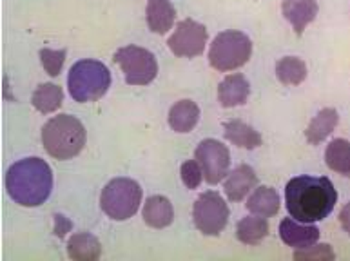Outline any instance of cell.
Returning a JSON list of instances; mask_svg holds the SVG:
<instances>
[{"instance_id":"6da1fadb","label":"cell","mask_w":350,"mask_h":261,"mask_svg":"<svg viewBox=\"0 0 350 261\" xmlns=\"http://www.w3.org/2000/svg\"><path fill=\"white\" fill-rule=\"evenodd\" d=\"M285 204L291 218L316 223L334 210L338 191L327 176H296L285 187Z\"/></svg>"},{"instance_id":"7a4b0ae2","label":"cell","mask_w":350,"mask_h":261,"mask_svg":"<svg viewBox=\"0 0 350 261\" xmlns=\"http://www.w3.org/2000/svg\"><path fill=\"white\" fill-rule=\"evenodd\" d=\"M5 191L10 198L22 207L46 204L53 191V171L49 163L38 156L18 160L8 169Z\"/></svg>"},{"instance_id":"3957f363","label":"cell","mask_w":350,"mask_h":261,"mask_svg":"<svg viewBox=\"0 0 350 261\" xmlns=\"http://www.w3.org/2000/svg\"><path fill=\"white\" fill-rule=\"evenodd\" d=\"M42 143L53 158L71 160L84 149L85 127L71 115L53 116L42 127Z\"/></svg>"},{"instance_id":"277c9868","label":"cell","mask_w":350,"mask_h":261,"mask_svg":"<svg viewBox=\"0 0 350 261\" xmlns=\"http://www.w3.org/2000/svg\"><path fill=\"white\" fill-rule=\"evenodd\" d=\"M68 87L75 102L80 104L96 102L111 87L109 69L98 60H91V58L80 60L69 69Z\"/></svg>"},{"instance_id":"5b68a950","label":"cell","mask_w":350,"mask_h":261,"mask_svg":"<svg viewBox=\"0 0 350 261\" xmlns=\"http://www.w3.org/2000/svg\"><path fill=\"white\" fill-rule=\"evenodd\" d=\"M142 189L131 178H115L102 191L100 207L115 221H126L138 212Z\"/></svg>"},{"instance_id":"8992f818","label":"cell","mask_w":350,"mask_h":261,"mask_svg":"<svg viewBox=\"0 0 350 261\" xmlns=\"http://www.w3.org/2000/svg\"><path fill=\"white\" fill-rule=\"evenodd\" d=\"M252 55V42L245 33L221 31L211 44L209 62L216 71H234L249 62Z\"/></svg>"},{"instance_id":"52a82bcc","label":"cell","mask_w":350,"mask_h":261,"mask_svg":"<svg viewBox=\"0 0 350 261\" xmlns=\"http://www.w3.org/2000/svg\"><path fill=\"white\" fill-rule=\"evenodd\" d=\"M115 64L122 68L129 85H147L157 79L158 62L151 51L138 46L120 47L115 53Z\"/></svg>"},{"instance_id":"ba28073f","label":"cell","mask_w":350,"mask_h":261,"mask_svg":"<svg viewBox=\"0 0 350 261\" xmlns=\"http://www.w3.org/2000/svg\"><path fill=\"white\" fill-rule=\"evenodd\" d=\"M194 225L205 236H218L229 221V207L215 191L200 194L193 209Z\"/></svg>"},{"instance_id":"9c48e42d","label":"cell","mask_w":350,"mask_h":261,"mask_svg":"<svg viewBox=\"0 0 350 261\" xmlns=\"http://www.w3.org/2000/svg\"><path fill=\"white\" fill-rule=\"evenodd\" d=\"M194 158L202 165L204 180L211 185H216L229 174V149L221 141L215 140V138H207V140L200 141V146L196 147V152H194Z\"/></svg>"},{"instance_id":"30bf717a","label":"cell","mask_w":350,"mask_h":261,"mask_svg":"<svg viewBox=\"0 0 350 261\" xmlns=\"http://www.w3.org/2000/svg\"><path fill=\"white\" fill-rule=\"evenodd\" d=\"M207 44V29L200 22L185 18L176 26L174 33L169 37L167 46L176 57H198L205 51Z\"/></svg>"},{"instance_id":"8fae6325","label":"cell","mask_w":350,"mask_h":261,"mask_svg":"<svg viewBox=\"0 0 350 261\" xmlns=\"http://www.w3.org/2000/svg\"><path fill=\"white\" fill-rule=\"evenodd\" d=\"M280 236L285 245L293 249H307L319 240V229L312 223H304L294 218H285L280 223Z\"/></svg>"},{"instance_id":"7c38bea8","label":"cell","mask_w":350,"mask_h":261,"mask_svg":"<svg viewBox=\"0 0 350 261\" xmlns=\"http://www.w3.org/2000/svg\"><path fill=\"white\" fill-rule=\"evenodd\" d=\"M318 2L316 0H283V16L293 24L296 35H304L307 26L318 16Z\"/></svg>"},{"instance_id":"4fadbf2b","label":"cell","mask_w":350,"mask_h":261,"mask_svg":"<svg viewBox=\"0 0 350 261\" xmlns=\"http://www.w3.org/2000/svg\"><path fill=\"white\" fill-rule=\"evenodd\" d=\"M258 185V176L249 165H240L225 176L224 191L230 202H241Z\"/></svg>"},{"instance_id":"5bb4252c","label":"cell","mask_w":350,"mask_h":261,"mask_svg":"<svg viewBox=\"0 0 350 261\" xmlns=\"http://www.w3.org/2000/svg\"><path fill=\"white\" fill-rule=\"evenodd\" d=\"M146 20L152 33L163 35L169 29H173L176 10L171 4V0H149L146 8Z\"/></svg>"},{"instance_id":"9a60e30c","label":"cell","mask_w":350,"mask_h":261,"mask_svg":"<svg viewBox=\"0 0 350 261\" xmlns=\"http://www.w3.org/2000/svg\"><path fill=\"white\" fill-rule=\"evenodd\" d=\"M249 93H251L249 80L243 74L234 73L221 80L218 87V100L224 107H236V105L245 104Z\"/></svg>"},{"instance_id":"2e32d148","label":"cell","mask_w":350,"mask_h":261,"mask_svg":"<svg viewBox=\"0 0 350 261\" xmlns=\"http://www.w3.org/2000/svg\"><path fill=\"white\" fill-rule=\"evenodd\" d=\"M144 221L152 229H165L173 223L174 209L173 204L165 196H151L144 204Z\"/></svg>"},{"instance_id":"e0dca14e","label":"cell","mask_w":350,"mask_h":261,"mask_svg":"<svg viewBox=\"0 0 350 261\" xmlns=\"http://www.w3.org/2000/svg\"><path fill=\"white\" fill-rule=\"evenodd\" d=\"M282 207V202H280V196L272 187H262L254 189V193L249 196V202H247V209L249 212L256 216H262V218H272V216L278 215V210Z\"/></svg>"},{"instance_id":"ac0fdd59","label":"cell","mask_w":350,"mask_h":261,"mask_svg":"<svg viewBox=\"0 0 350 261\" xmlns=\"http://www.w3.org/2000/svg\"><path fill=\"white\" fill-rule=\"evenodd\" d=\"M200 120V107L193 100H180L169 111V126L176 133H189Z\"/></svg>"},{"instance_id":"d6986e66","label":"cell","mask_w":350,"mask_h":261,"mask_svg":"<svg viewBox=\"0 0 350 261\" xmlns=\"http://www.w3.org/2000/svg\"><path fill=\"white\" fill-rule=\"evenodd\" d=\"M68 254L75 261H96L102 256V245L93 234L79 232L69 238Z\"/></svg>"},{"instance_id":"ffe728a7","label":"cell","mask_w":350,"mask_h":261,"mask_svg":"<svg viewBox=\"0 0 350 261\" xmlns=\"http://www.w3.org/2000/svg\"><path fill=\"white\" fill-rule=\"evenodd\" d=\"M338 124H340V115H338V111L332 109V107H327V109L319 111L318 115L312 118V122L308 124L307 130H305V136H307L308 143L318 146L319 141H323L325 138L336 129Z\"/></svg>"},{"instance_id":"44dd1931","label":"cell","mask_w":350,"mask_h":261,"mask_svg":"<svg viewBox=\"0 0 350 261\" xmlns=\"http://www.w3.org/2000/svg\"><path fill=\"white\" fill-rule=\"evenodd\" d=\"M225 129V138L234 143L238 147H243V149H256V147L262 146V135L258 133L254 127H251L249 124L241 120H230L224 126Z\"/></svg>"},{"instance_id":"7402d4cb","label":"cell","mask_w":350,"mask_h":261,"mask_svg":"<svg viewBox=\"0 0 350 261\" xmlns=\"http://www.w3.org/2000/svg\"><path fill=\"white\" fill-rule=\"evenodd\" d=\"M269 234V223L267 218L262 216H247V218L238 221L236 227V238L243 243V245H258Z\"/></svg>"},{"instance_id":"603a6c76","label":"cell","mask_w":350,"mask_h":261,"mask_svg":"<svg viewBox=\"0 0 350 261\" xmlns=\"http://www.w3.org/2000/svg\"><path fill=\"white\" fill-rule=\"evenodd\" d=\"M325 162L330 171L350 178V141L345 138H336L325 151Z\"/></svg>"},{"instance_id":"cb8c5ba5","label":"cell","mask_w":350,"mask_h":261,"mask_svg":"<svg viewBox=\"0 0 350 261\" xmlns=\"http://www.w3.org/2000/svg\"><path fill=\"white\" fill-rule=\"evenodd\" d=\"M64 102V91L60 85L57 84H40L31 96L33 107L44 115L47 113H55L60 109V105Z\"/></svg>"},{"instance_id":"d4e9b609","label":"cell","mask_w":350,"mask_h":261,"mask_svg":"<svg viewBox=\"0 0 350 261\" xmlns=\"http://www.w3.org/2000/svg\"><path fill=\"white\" fill-rule=\"evenodd\" d=\"M276 77L283 85H299L307 79V66L301 58L285 57L276 64Z\"/></svg>"},{"instance_id":"484cf974","label":"cell","mask_w":350,"mask_h":261,"mask_svg":"<svg viewBox=\"0 0 350 261\" xmlns=\"http://www.w3.org/2000/svg\"><path fill=\"white\" fill-rule=\"evenodd\" d=\"M40 62L49 77H58L66 62V49L55 51V49H40Z\"/></svg>"},{"instance_id":"4316f807","label":"cell","mask_w":350,"mask_h":261,"mask_svg":"<svg viewBox=\"0 0 350 261\" xmlns=\"http://www.w3.org/2000/svg\"><path fill=\"white\" fill-rule=\"evenodd\" d=\"M294 258L304 261H329L334 260L336 254L327 243H323V245H316L314 243V245L307 247V249H298V251L294 252Z\"/></svg>"},{"instance_id":"83f0119b","label":"cell","mask_w":350,"mask_h":261,"mask_svg":"<svg viewBox=\"0 0 350 261\" xmlns=\"http://www.w3.org/2000/svg\"><path fill=\"white\" fill-rule=\"evenodd\" d=\"M180 174H182L183 185L187 189H196L202 183V180H204V171H202V165H200L196 158L183 162Z\"/></svg>"},{"instance_id":"f1b7e54d","label":"cell","mask_w":350,"mask_h":261,"mask_svg":"<svg viewBox=\"0 0 350 261\" xmlns=\"http://www.w3.org/2000/svg\"><path fill=\"white\" fill-rule=\"evenodd\" d=\"M340 223L345 229L347 234L350 236V204H347L340 212Z\"/></svg>"}]
</instances>
